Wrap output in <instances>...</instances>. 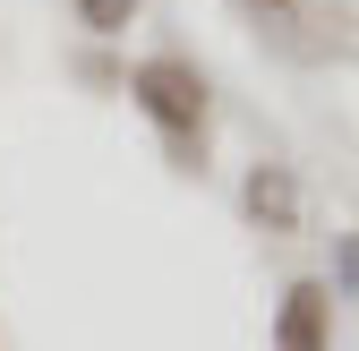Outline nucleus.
<instances>
[{
    "label": "nucleus",
    "instance_id": "20e7f679",
    "mask_svg": "<svg viewBox=\"0 0 359 351\" xmlns=\"http://www.w3.org/2000/svg\"><path fill=\"white\" fill-rule=\"evenodd\" d=\"M77 18L95 34H128V18H137V0H77Z\"/></svg>",
    "mask_w": 359,
    "mask_h": 351
},
{
    "label": "nucleus",
    "instance_id": "39448f33",
    "mask_svg": "<svg viewBox=\"0 0 359 351\" xmlns=\"http://www.w3.org/2000/svg\"><path fill=\"white\" fill-rule=\"evenodd\" d=\"M257 18H274V26H299V0H248Z\"/></svg>",
    "mask_w": 359,
    "mask_h": 351
},
{
    "label": "nucleus",
    "instance_id": "f257e3e1",
    "mask_svg": "<svg viewBox=\"0 0 359 351\" xmlns=\"http://www.w3.org/2000/svg\"><path fill=\"white\" fill-rule=\"evenodd\" d=\"M128 95H137V112L163 128V146L180 154V163H197L205 154V77L189 69V60H137V77H128Z\"/></svg>",
    "mask_w": 359,
    "mask_h": 351
},
{
    "label": "nucleus",
    "instance_id": "f03ea898",
    "mask_svg": "<svg viewBox=\"0 0 359 351\" xmlns=\"http://www.w3.org/2000/svg\"><path fill=\"white\" fill-rule=\"evenodd\" d=\"M274 351H334V291L317 274H299L274 309Z\"/></svg>",
    "mask_w": 359,
    "mask_h": 351
},
{
    "label": "nucleus",
    "instance_id": "7ed1b4c3",
    "mask_svg": "<svg viewBox=\"0 0 359 351\" xmlns=\"http://www.w3.org/2000/svg\"><path fill=\"white\" fill-rule=\"evenodd\" d=\"M248 214H257L265 232H299V180H291L283 163H257L248 171Z\"/></svg>",
    "mask_w": 359,
    "mask_h": 351
}]
</instances>
